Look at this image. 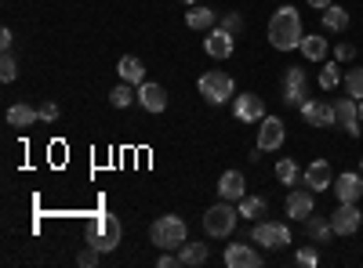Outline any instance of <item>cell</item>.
I'll return each instance as SVG.
<instances>
[{
    "label": "cell",
    "mask_w": 363,
    "mask_h": 268,
    "mask_svg": "<svg viewBox=\"0 0 363 268\" xmlns=\"http://www.w3.org/2000/svg\"><path fill=\"white\" fill-rule=\"evenodd\" d=\"M218 25H222V29H229V33L236 37L240 29H244V15H240V11H225V18H222Z\"/></svg>",
    "instance_id": "cell-33"
},
{
    "label": "cell",
    "mask_w": 363,
    "mask_h": 268,
    "mask_svg": "<svg viewBox=\"0 0 363 268\" xmlns=\"http://www.w3.org/2000/svg\"><path fill=\"white\" fill-rule=\"evenodd\" d=\"M116 73H120V80H124V83H135V87L145 83V66H142V58H135V54H124V58H120Z\"/></svg>",
    "instance_id": "cell-20"
},
{
    "label": "cell",
    "mask_w": 363,
    "mask_h": 268,
    "mask_svg": "<svg viewBox=\"0 0 363 268\" xmlns=\"http://www.w3.org/2000/svg\"><path fill=\"white\" fill-rule=\"evenodd\" d=\"M37 120H40V112H37L33 105H26V102L8 109V124H11V127H33Z\"/></svg>",
    "instance_id": "cell-23"
},
{
    "label": "cell",
    "mask_w": 363,
    "mask_h": 268,
    "mask_svg": "<svg viewBox=\"0 0 363 268\" xmlns=\"http://www.w3.org/2000/svg\"><path fill=\"white\" fill-rule=\"evenodd\" d=\"M120 221H116V214H99V218H91L87 221V228H84V243H91L95 250H102V254H113L116 247H120Z\"/></svg>",
    "instance_id": "cell-2"
},
{
    "label": "cell",
    "mask_w": 363,
    "mask_h": 268,
    "mask_svg": "<svg viewBox=\"0 0 363 268\" xmlns=\"http://www.w3.org/2000/svg\"><path fill=\"white\" fill-rule=\"evenodd\" d=\"M359 174H363V156H359Z\"/></svg>",
    "instance_id": "cell-43"
},
{
    "label": "cell",
    "mask_w": 363,
    "mask_h": 268,
    "mask_svg": "<svg viewBox=\"0 0 363 268\" xmlns=\"http://www.w3.org/2000/svg\"><path fill=\"white\" fill-rule=\"evenodd\" d=\"M284 138H287V127H284V120L280 116H262L258 120V153H277V148L284 145Z\"/></svg>",
    "instance_id": "cell-7"
},
{
    "label": "cell",
    "mask_w": 363,
    "mask_h": 268,
    "mask_svg": "<svg viewBox=\"0 0 363 268\" xmlns=\"http://www.w3.org/2000/svg\"><path fill=\"white\" fill-rule=\"evenodd\" d=\"M309 8H316V11H323V8H330V0H306Z\"/></svg>",
    "instance_id": "cell-40"
},
{
    "label": "cell",
    "mask_w": 363,
    "mask_h": 268,
    "mask_svg": "<svg viewBox=\"0 0 363 268\" xmlns=\"http://www.w3.org/2000/svg\"><path fill=\"white\" fill-rule=\"evenodd\" d=\"M335 196H338V203H356L359 196H363V174L359 170H345L342 177H335Z\"/></svg>",
    "instance_id": "cell-14"
},
{
    "label": "cell",
    "mask_w": 363,
    "mask_h": 268,
    "mask_svg": "<svg viewBox=\"0 0 363 268\" xmlns=\"http://www.w3.org/2000/svg\"><path fill=\"white\" fill-rule=\"evenodd\" d=\"M11 44H15V33H11L8 25H4V29H0V47H4V51H11Z\"/></svg>",
    "instance_id": "cell-38"
},
{
    "label": "cell",
    "mask_w": 363,
    "mask_h": 268,
    "mask_svg": "<svg viewBox=\"0 0 363 268\" xmlns=\"http://www.w3.org/2000/svg\"><path fill=\"white\" fill-rule=\"evenodd\" d=\"M200 95H203L211 105H222V102H229V98L236 95V83H233V76H229V73L211 69V73H203V76H200Z\"/></svg>",
    "instance_id": "cell-5"
},
{
    "label": "cell",
    "mask_w": 363,
    "mask_h": 268,
    "mask_svg": "<svg viewBox=\"0 0 363 268\" xmlns=\"http://www.w3.org/2000/svg\"><path fill=\"white\" fill-rule=\"evenodd\" d=\"M301 225H306L313 243H330V235H335V225H330V218H323V214H309Z\"/></svg>",
    "instance_id": "cell-21"
},
{
    "label": "cell",
    "mask_w": 363,
    "mask_h": 268,
    "mask_svg": "<svg viewBox=\"0 0 363 268\" xmlns=\"http://www.w3.org/2000/svg\"><path fill=\"white\" fill-rule=\"evenodd\" d=\"M236 218H240L236 206L229 199H218L203 214V228H207V235H215V240H225V235H233V228H236Z\"/></svg>",
    "instance_id": "cell-4"
},
{
    "label": "cell",
    "mask_w": 363,
    "mask_h": 268,
    "mask_svg": "<svg viewBox=\"0 0 363 268\" xmlns=\"http://www.w3.org/2000/svg\"><path fill=\"white\" fill-rule=\"evenodd\" d=\"M294 261H298V264H301V268H316V264H320V254H316V250H313V247H301V250H298V257H294Z\"/></svg>",
    "instance_id": "cell-34"
},
{
    "label": "cell",
    "mask_w": 363,
    "mask_h": 268,
    "mask_svg": "<svg viewBox=\"0 0 363 268\" xmlns=\"http://www.w3.org/2000/svg\"><path fill=\"white\" fill-rule=\"evenodd\" d=\"M15 76H18V66H15L11 51H4V58H0V80H4V83H11Z\"/></svg>",
    "instance_id": "cell-32"
},
{
    "label": "cell",
    "mask_w": 363,
    "mask_h": 268,
    "mask_svg": "<svg viewBox=\"0 0 363 268\" xmlns=\"http://www.w3.org/2000/svg\"><path fill=\"white\" fill-rule=\"evenodd\" d=\"M280 87H284V105H294L298 109L301 102L309 98V76H306V69H301V66H287Z\"/></svg>",
    "instance_id": "cell-6"
},
{
    "label": "cell",
    "mask_w": 363,
    "mask_h": 268,
    "mask_svg": "<svg viewBox=\"0 0 363 268\" xmlns=\"http://www.w3.org/2000/svg\"><path fill=\"white\" fill-rule=\"evenodd\" d=\"M298 51L306 54L309 62H323V58H327V40H323V37H316V33H309V37H301Z\"/></svg>",
    "instance_id": "cell-26"
},
{
    "label": "cell",
    "mask_w": 363,
    "mask_h": 268,
    "mask_svg": "<svg viewBox=\"0 0 363 268\" xmlns=\"http://www.w3.org/2000/svg\"><path fill=\"white\" fill-rule=\"evenodd\" d=\"M233 116L240 124H258L265 116V102L258 95H240V98H233Z\"/></svg>",
    "instance_id": "cell-13"
},
{
    "label": "cell",
    "mask_w": 363,
    "mask_h": 268,
    "mask_svg": "<svg viewBox=\"0 0 363 268\" xmlns=\"http://www.w3.org/2000/svg\"><path fill=\"white\" fill-rule=\"evenodd\" d=\"M182 4H189V8H193V4H196V0H182Z\"/></svg>",
    "instance_id": "cell-42"
},
{
    "label": "cell",
    "mask_w": 363,
    "mask_h": 268,
    "mask_svg": "<svg viewBox=\"0 0 363 268\" xmlns=\"http://www.w3.org/2000/svg\"><path fill=\"white\" fill-rule=\"evenodd\" d=\"M298 109H301V116H306V124H313V127H335V124H338L335 105H327V102H313V98H306Z\"/></svg>",
    "instance_id": "cell-10"
},
{
    "label": "cell",
    "mask_w": 363,
    "mask_h": 268,
    "mask_svg": "<svg viewBox=\"0 0 363 268\" xmlns=\"http://www.w3.org/2000/svg\"><path fill=\"white\" fill-rule=\"evenodd\" d=\"M345 95L349 98H363V69H349V76H345Z\"/></svg>",
    "instance_id": "cell-31"
},
{
    "label": "cell",
    "mask_w": 363,
    "mask_h": 268,
    "mask_svg": "<svg viewBox=\"0 0 363 268\" xmlns=\"http://www.w3.org/2000/svg\"><path fill=\"white\" fill-rule=\"evenodd\" d=\"M301 182H306L313 192L330 189V185H335V174H330V163H327V160H313V163L306 167V174H301Z\"/></svg>",
    "instance_id": "cell-16"
},
{
    "label": "cell",
    "mask_w": 363,
    "mask_h": 268,
    "mask_svg": "<svg viewBox=\"0 0 363 268\" xmlns=\"http://www.w3.org/2000/svg\"><path fill=\"white\" fill-rule=\"evenodd\" d=\"M99 254H102V250H95V247L87 243V247H84V250L77 254V261H80L84 268H91V264H99Z\"/></svg>",
    "instance_id": "cell-36"
},
{
    "label": "cell",
    "mask_w": 363,
    "mask_h": 268,
    "mask_svg": "<svg viewBox=\"0 0 363 268\" xmlns=\"http://www.w3.org/2000/svg\"><path fill=\"white\" fill-rule=\"evenodd\" d=\"M138 102H142V109H149V112H164L167 109V91L160 83H142L138 87Z\"/></svg>",
    "instance_id": "cell-19"
},
{
    "label": "cell",
    "mask_w": 363,
    "mask_h": 268,
    "mask_svg": "<svg viewBox=\"0 0 363 268\" xmlns=\"http://www.w3.org/2000/svg\"><path fill=\"white\" fill-rule=\"evenodd\" d=\"M233 33L229 29H222V25H215V29H207V40H203V51L211 54V58H229L233 54Z\"/></svg>",
    "instance_id": "cell-17"
},
{
    "label": "cell",
    "mask_w": 363,
    "mask_h": 268,
    "mask_svg": "<svg viewBox=\"0 0 363 268\" xmlns=\"http://www.w3.org/2000/svg\"><path fill=\"white\" fill-rule=\"evenodd\" d=\"M37 112H40V120H44V124H55V120H58V105H55L51 98H48V102H40V105H37Z\"/></svg>",
    "instance_id": "cell-35"
},
{
    "label": "cell",
    "mask_w": 363,
    "mask_h": 268,
    "mask_svg": "<svg viewBox=\"0 0 363 268\" xmlns=\"http://www.w3.org/2000/svg\"><path fill=\"white\" fill-rule=\"evenodd\" d=\"M178 261L186 264V268H196V264L207 261V247L203 243H182L178 247Z\"/></svg>",
    "instance_id": "cell-27"
},
{
    "label": "cell",
    "mask_w": 363,
    "mask_h": 268,
    "mask_svg": "<svg viewBox=\"0 0 363 268\" xmlns=\"http://www.w3.org/2000/svg\"><path fill=\"white\" fill-rule=\"evenodd\" d=\"M335 58H338V62H352V58H356V44H338Z\"/></svg>",
    "instance_id": "cell-37"
},
{
    "label": "cell",
    "mask_w": 363,
    "mask_h": 268,
    "mask_svg": "<svg viewBox=\"0 0 363 268\" xmlns=\"http://www.w3.org/2000/svg\"><path fill=\"white\" fill-rule=\"evenodd\" d=\"M157 264H160V268H174V264H182V261H178V257H174V254H171V250H164V254H160V261H157Z\"/></svg>",
    "instance_id": "cell-39"
},
{
    "label": "cell",
    "mask_w": 363,
    "mask_h": 268,
    "mask_svg": "<svg viewBox=\"0 0 363 268\" xmlns=\"http://www.w3.org/2000/svg\"><path fill=\"white\" fill-rule=\"evenodd\" d=\"M359 120H363V98H359Z\"/></svg>",
    "instance_id": "cell-41"
},
{
    "label": "cell",
    "mask_w": 363,
    "mask_h": 268,
    "mask_svg": "<svg viewBox=\"0 0 363 268\" xmlns=\"http://www.w3.org/2000/svg\"><path fill=\"white\" fill-rule=\"evenodd\" d=\"M309 214H316V192L313 189H291L287 192V218L306 221Z\"/></svg>",
    "instance_id": "cell-9"
},
{
    "label": "cell",
    "mask_w": 363,
    "mask_h": 268,
    "mask_svg": "<svg viewBox=\"0 0 363 268\" xmlns=\"http://www.w3.org/2000/svg\"><path fill=\"white\" fill-rule=\"evenodd\" d=\"M225 268H258L262 264V254L251 247V243H229L225 254H222Z\"/></svg>",
    "instance_id": "cell-11"
},
{
    "label": "cell",
    "mask_w": 363,
    "mask_h": 268,
    "mask_svg": "<svg viewBox=\"0 0 363 268\" xmlns=\"http://www.w3.org/2000/svg\"><path fill=\"white\" fill-rule=\"evenodd\" d=\"M251 243L265 247V250H280L291 243V228L280 225V221H258L255 232H251Z\"/></svg>",
    "instance_id": "cell-8"
},
{
    "label": "cell",
    "mask_w": 363,
    "mask_h": 268,
    "mask_svg": "<svg viewBox=\"0 0 363 268\" xmlns=\"http://www.w3.org/2000/svg\"><path fill=\"white\" fill-rule=\"evenodd\" d=\"M149 240H153L160 250H178L182 243H186V221H182L178 214H164V218H157L153 225H149Z\"/></svg>",
    "instance_id": "cell-3"
},
{
    "label": "cell",
    "mask_w": 363,
    "mask_h": 268,
    "mask_svg": "<svg viewBox=\"0 0 363 268\" xmlns=\"http://www.w3.org/2000/svg\"><path fill=\"white\" fill-rule=\"evenodd\" d=\"M131 102H135V83H116L109 91V105L113 109H128Z\"/></svg>",
    "instance_id": "cell-28"
},
{
    "label": "cell",
    "mask_w": 363,
    "mask_h": 268,
    "mask_svg": "<svg viewBox=\"0 0 363 268\" xmlns=\"http://www.w3.org/2000/svg\"><path fill=\"white\" fill-rule=\"evenodd\" d=\"M359 221H363V214H359L356 203H338V211L330 214L335 235H352V232H359Z\"/></svg>",
    "instance_id": "cell-12"
},
{
    "label": "cell",
    "mask_w": 363,
    "mask_h": 268,
    "mask_svg": "<svg viewBox=\"0 0 363 268\" xmlns=\"http://www.w3.org/2000/svg\"><path fill=\"white\" fill-rule=\"evenodd\" d=\"M335 112H338V124L345 127V134L349 138H359V131H363L359 127L363 124L359 120V102L356 98H342V102H335Z\"/></svg>",
    "instance_id": "cell-15"
},
{
    "label": "cell",
    "mask_w": 363,
    "mask_h": 268,
    "mask_svg": "<svg viewBox=\"0 0 363 268\" xmlns=\"http://www.w3.org/2000/svg\"><path fill=\"white\" fill-rule=\"evenodd\" d=\"M218 196L229 199V203H240V199H244V196H247L244 174H240V170H225V174L218 177Z\"/></svg>",
    "instance_id": "cell-18"
},
{
    "label": "cell",
    "mask_w": 363,
    "mask_h": 268,
    "mask_svg": "<svg viewBox=\"0 0 363 268\" xmlns=\"http://www.w3.org/2000/svg\"><path fill=\"white\" fill-rule=\"evenodd\" d=\"M323 29H330V33H345V29H349V11L342 4L323 8Z\"/></svg>",
    "instance_id": "cell-22"
},
{
    "label": "cell",
    "mask_w": 363,
    "mask_h": 268,
    "mask_svg": "<svg viewBox=\"0 0 363 268\" xmlns=\"http://www.w3.org/2000/svg\"><path fill=\"white\" fill-rule=\"evenodd\" d=\"M298 174H301V170H298V163H294V160H287V156H284V160L277 163V177H280V185H294V182H298Z\"/></svg>",
    "instance_id": "cell-30"
},
{
    "label": "cell",
    "mask_w": 363,
    "mask_h": 268,
    "mask_svg": "<svg viewBox=\"0 0 363 268\" xmlns=\"http://www.w3.org/2000/svg\"><path fill=\"white\" fill-rule=\"evenodd\" d=\"M301 15L291 8V4H284L280 11H272V18H269V44L277 47V51H294L298 44H301Z\"/></svg>",
    "instance_id": "cell-1"
},
{
    "label": "cell",
    "mask_w": 363,
    "mask_h": 268,
    "mask_svg": "<svg viewBox=\"0 0 363 268\" xmlns=\"http://www.w3.org/2000/svg\"><path fill=\"white\" fill-rule=\"evenodd\" d=\"M186 25H189V29H215V25H218V11L193 4V11H186Z\"/></svg>",
    "instance_id": "cell-24"
},
{
    "label": "cell",
    "mask_w": 363,
    "mask_h": 268,
    "mask_svg": "<svg viewBox=\"0 0 363 268\" xmlns=\"http://www.w3.org/2000/svg\"><path fill=\"white\" fill-rule=\"evenodd\" d=\"M236 211H240V218H247V221H262V214L269 211V203L262 196H244L236 203Z\"/></svg>",
    "instance_id": "cell-25"
},
{
    "label": "cell",
    "mask_w": 363,
    "mask_h": 268,
    "mask_svg": "<svg viewBox=\"0 0 363 268\" xmlns=\"http://www.w3.org/2000/svg\"><path fill=\"white\" fill-rule=\"evenodd\" d=\"M342 62H338V58H335V62H327L323 69H320V87H323V91H335V87H338V80H342Z\"/></svg>",
    "instance_id": "cell-29"
}]
</instances>
